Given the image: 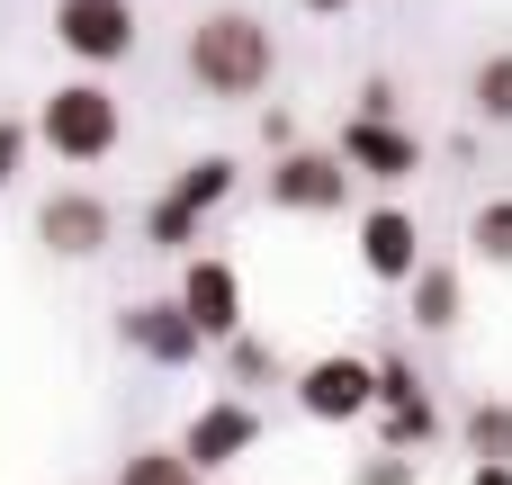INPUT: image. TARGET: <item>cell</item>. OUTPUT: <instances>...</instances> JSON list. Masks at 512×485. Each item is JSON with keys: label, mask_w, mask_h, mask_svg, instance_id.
Wrapping results in <instances>:
<instances>
[{"label": "cell", "mask_w": 512, "mask_h": 485, "mask_svg": "<svg viewBox=\"0 0 512 485\" xmlns=\"http://www.w3.org/2000/svg\"><path fill=\"white\" fill-rule=\"evenodd\" d=\"M252 450H261V405H252V396H216V405H198L189 432H180V459H189L198 477H225V468L252 459Z\"/></svg>", "instance_id": "6"}, {"label": "cell", "mask_w": 512, "mask_h": 485, "mask_svg": "<svg viewBox=\"0 0 512 485\" xmlns=\"http://www.w3.org/2000/svg\"><path fill=\"white\" fill-rule=\"evenodd\" d=\"M360 117H396V81H360Z\"/></svg>", "instance_id": "23"}, {"label": "cell", "mask_w": 512, "mask_h": 485, "mask_svg": "<svg viewBox=\"0 0 512 485\" xmlns=\"http://www.w3.org/2000/svg\"><path fill=\"white\" fill-rule=\"evenodd\" d=\"M468 108H477L486 126H512V45H495V54L468 72Z\"/></svg>", "instance_id": "15"}, {"label": "cell", "mask_w": 512, "mask_h": 485, "mask_svg": "<svg viewBox=\"0 0 512 485\" xmlns=\"http://www.w3.org/2000/svg\"><path fill=\"white\" fill-rule=\"evenodd\" d=\"M54 45L81 72H108L135 54V0H54Z\"/></svg>", "instance_id": "4"}, {"label": "cell", "mask_w": 512, "mask_h": 485, "mask_svg": "<svg viewBox=\"0 0 512 485\" xmlns=\"http://www.w3.org/2000/svg\"><path fill=\"white\" fill-rule=\"evenodd\" d=\"M54 162H72V171H99L117 144H126V108H117V90L99 81V72H72V81H54L45 99H36V126H27Z\"/></svg>", "instance_id": "2"}, {"label": "cell", "mask_w": 512, "mask_h": 485, "mask_svg": "<svg viewBox=\"0 0 512 485\" xmlns=\"http://www.w3.org/2000/svg\"><path fill=\"white\" fill-rule=\"evenodd\" d=\"M27 144H36V135H27L18 117H0V198H9V180H18V162H27Z\"/></svg>", "instance_id": "21"}, {"label": "cell", "mask_w": 512, "mask_h": 485, "mask_svg": "<svg viewBox=\"0 0 512 485\" xmlns=\"http://www.w3.org/2000/svg\"><path fill=\"white\" fill-rule=\"evenodd\" d=\"M198 225H207V216H189V207H180L171 189H162V198L144 207V234H153V252H189V243H198Z\"/></svg>", "instance_id": "19"}, {"label": "cell", "mask_w": 512, "mask_h": 485, "mask_svg": "<svg viewBox=\"0 0 512 485\" xmlns=\"http://www.w3.org/2000/svg\"><path fill=\"white\" fill-rule=\"evenodd\" d=\"M216 351H225V369H234L243 387H261V378H270V351H261L252 333H234V342H216Z\"/></svg>", "instance_id": "20"}, {"label": "cell", "mask_w": 512, "mask_h": 485, "mask_svg": "<svg viewBox=\"0 0 512 485\" xmlns=\"http://www.w3.org/2000/svg\"><path fill=\"white\" fill-rule=\"evenodd\" d=\"M270 72H279V36H270V18L261 9H207L198 27H189V81L207 90V99H261L270 90Z\"/></svg>", "instance_id": "1"}, {"label": "cell", "mask_w": 512, "mask_h": 485, "mask_svg": "<svg viewBox=\"0 0 512 485\" xmlns=\"http://www.w3.org/2000/svg\"><path fill=\"white\" fill-rule=\"evenodd\" d=\"M360 270H369L378 288H405V279L423 270V225H414L405 207H369V216H360Z\"/></svg>", "instance_id": "11"}, {"label": "cell", "mask_w": 512, "mask_h": 485, "mask_svg": "<svg viewBox=\"0 0 512 485\" xmlns=\"http://www.w3.org/2000/svg\"><path fill=\"white\" fill-rule=\"evenodd\" d=\"M360 485H414V459H405V450H387V459H369V468H360Z\"/></svg>", "instance_id": "22"}, {"label": "cell", "mask_w": 512, "mask_h": 485, "mask_svg": "<svg viewBox=\"0 0 512 485\" xmlns=\"http://www.w3.org/2000/svg\"><path fill=\"white\" fill-rule=\"evenodd\" d=\"M468 243H477L486 270H512V198H486V207L468 216Z\"/></svg>", "instance_id": "17"}, {"label": "cell", "mask_w": 512, "mask_h": 485, "mask_svg": "<svg viewBox=\"0 0 512 485\" xmlns=\"http://www.w3.org/2000/svg\"><path fill=\"white\" fill-rule=\"evenodd\" d=\"M117 333H126V342H135L153 369H189V360L207 351V333L180 315V297H135V306L117 315Z\"/></svg>", "instance_id": "10"}, {"label": "cell", "mask_w": 512, "mask_h": 485, "mask_svg": "<svg viewBox=\"0 0 512 485\" xmlns=\"http://www.w3.org/2000/svg\"><path fill=\"white\" fill-rule=\"evenodd\" d=\"M171 198H180L189 216H216V207L234 198V153H198V162L171 180Z\"/></svg>", "instance_id": "14"}, {"label": "cell", "mask_w": 512, "mask_h": 485, "mask_svg": "<svg viewBox=\"0 0 512 485\" xmlns=\"http://www.w3.org/2000/svg\"><path fill=\"white\" fill-rule=\"evenodd\" d=\"M288 387H297V414H306V423H333V432L378 414V360H360V351H324V360H306Z\"/></svg>", "instance_id": "3"}, {"label": "cell", "mask_w": 512, "mask_h": 485, "mask_svg": "<svg viewBox=\"0 0 512 485\" xmlns=\"http://www.w3.org/2000/svg\"><path fill=\"white\" fill-rule=\"evenodd\" d=\"M333 153H342L351 180H414V171H423V144H414L396 117H360V108H351V126H342Z\"/></svg>", "instance_id": "9"}, {"label": "cell", "mask_w": 512, "mask_h": 485, "mask_svg": "<svg viewBox=\"0 0 512 485\" xmlns=\"http://www.w3.org/2000/svg\"><path fill=\"white\" fill-rule=\"evenodd\" d=\"M405 306H414V333H459V315H468V279H459L450 261L423 252V270L405 279Z\"/></svg>", "instance_id": "13"}, {"label": "cell", "mask_w": 512, "mask_h": 485, "mask_svg": "<svg viewBox=\"0 0 512 485\" xmlns=\"http://www.w3.org/2000/svg\"><path fill=\"white\" fill-rule=\"evenodd\" d=\"M297 9H324V18H333V9H351V0H297Z\"/></svg>", "instance_id": "25"}, {"label": "cell", "mask_w": 512, "mask_h": 485, "mask_svg": "<svg viewBox=\"0 0 512 485\" xmlns=\"http://www.w3.org/2000/svg\"><path fill=\"white\" fill-rule=\"evenodd\" d=\"M117 485H207V477H198V468L180 459V441H171V450L153 441V450H135V459L117 468Z\"/></svg>", "instance_id": "18"}, {"label": "cell", "mask_w": 512, "mask_h": 485, "mask_svg": "<svg viewBox=\"0 0 512 485\" xmlns=\"http://www.w3.org/2000/svg\"><path fill=\"white\" fill-rule=\"evenodd\" d=\"M171 297H180V315L207 333V351L243 333V270H234L225 252H189V270H180V288H171Z\"/></svg>", "instance_id": "8"}, {"label": "cell", "mask_w": 512, "mask_h": 485, "mask_svg": "<svg viewBox=\"0 0 512 485\" xmlns=\"http://www.w3.org/2000/svg\"><path fill=\"white\" fill-rule=\"evenodd\" d=\"M378 423H387V441L396 450H423L432 441V396H423V378L405 369V360H378Z\"/></svg>", "instance_id": "12"}, {"label": "cell", "mask_w": 512, "mask_h": 485, "mask_svg": "<svg viewBox=\"0 0 512 485\" xmlns=\"http://www.w3.org/2000/svg\"><path fill=\"white\" fill-rule=\"evenodd\" d=\"M108 234H117V207L99 198V189H54L45 207H36V243L54 252V261H99L108 252Z\"/></svg>", "instance_id": "7"}, {"label": "cell", "mask_w": 512, "mask_h": 485, "mask_svg": "<svg viewBox=\"0 0 512 485\" xmlns=\"http://www.w3.org/2000/svg\"><path fill=\"white\" fill-rule=\"evenodd\" d=\"M351 171H342V153H315V144H288L279 162H270V207H288V216H342L351 207Z\"/></svg>", "instance_id": "5"}, {"label": "cell", "mask_w": 512, "mask_h": 485, "mask_svg": "<svg viewBox=\"0 0 512 485\" xmlns=\"http://www.w3.org/2000/svg\"><path fill=\"white\" fill-rule=\"evenodd\" d=\"M468 485H512V468H504V459H477V468H468Z\"/></svg>", "instance_id": "24"}, {"label": "cell", "mask_w": 512, "mask_h": 485, "mask_svg": "<svg viewBox=\"0 0 512 485\" xmlns=\"http://www.w3.org/2000/svg\"><path fill=\"white\" fill-rule=\"evenodd\" d=\"M459 441H468V459H504L512 468V405H468Z\"/></svg>", "instance_id": "16"}]
</instances>
